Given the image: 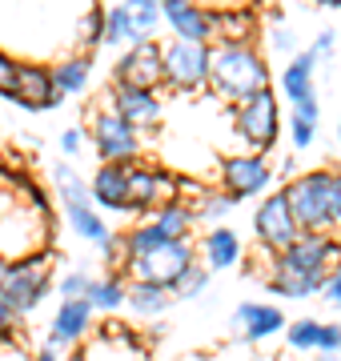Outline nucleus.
<instances>
[{
    "mask_svg": "<svg viewBox=\"0 0 341 361\" xmlns=\"http://www.w3.org/2000/svg\"><path fill=\"white\" fill-rule=\"evenodd\" d=\"M108 101L120 116H129L137 129H153L161 121V101L153 89H132V85H113L108 89Z\"/></svg>",
    "mask_w": 341,
    "mask_h": 361,
    "instance_id": "obj_20",
    "label": "nucleus"
},
{
    "mask_svg": "<svg viewBox=\"0 0 341 361\" xmlns=\"http://www.w3.org/2000/svg\"><path fill=\"white\" fill-rule=\"evenodd\" d=\"M341 345V322H321V317H297L285 325V349L297 357H317L326 349Z\"/></svg>",
    "mask_w": 341,
    "mask_h": 361,
    "instance_id": "obj_16",
    "label": "nucleus"
},
{
    "mask_svg": "<svg viewBox=\"0 0 341 361\" xmlns=\"http://www.w3.org/2000/svg\"><path fill=\"white\" fill-rule=\"evenodd\" d=\"M197 249H201V265H209L213 273L233 269V265H241V257H245V245H241V237H237L229 225H213V229L197 241Z\"/></svg>",
    "mask_w": 341,
    "mask_h": 361,
    "instance_id": "obj_21",
    "label": "nucleus"
},
{
    "mask_svg": "<svg viewBox=\"0 0 341 361\" xmlns=\"http://www.w3.org/2000/svg\"><path fill=\"white\" fill-rule=\"evenodd\" d=\"M213 73V49L197 40H173L165 44V85L177 92H197L209 85Z\"/></svg>",
    "mask_w": 341,
    "mask_h": 361,
    "instance_id": "obj_8",
    "label": "nucleus"
},
{
    "mask_svg": "<svg viewBox=\"0 0 341 361\" xmlns=\"http://www.w3.org/2000/svg\"><path fill=\"white\" fill-rule=\"evenodd\" d=\"M61 153H65V157H80V153H85V129H65V133H61Z\"/></svg>",
    "mask_w": 341,
    "mask_h": 361,
    "instance_id": "obj_36",
    "label": "nucleus"
},
{
    "mask_svg": "<svg viewBox=\"0 0 341 361\" xmlns=\"http://www.w3.org/2000/svg\"><path fill=\"white\" fill-rule=\"evenodd\" d=\"M269 180H273V173H269L261 153H237L221 161V180L217 185L233 201H249V197H261L269 189Z\"/></svg>",
    "mask_w": 341,
    "mask_h": 361,
    "instance_id": "obj_12",
    "label": "nucleus"
},
{
    "mask_svg": "<svg viewBox=\"0 0 341 361\" xmlns=\"http://www.w3.org/2000/svg\"><path fill=\"white\" fill-rule=\"evenodd\" d=\"M333 44H337V32H333V28H326V32H317L314 52L321 56V61H329V56H333Z\"/></svg>",
    "mask_w": 341,
    "mask_h": 361,
    "instance_id": "obj_37",
    "label": "nucleus"
},
{
    "mask_svg": "<svg viewBox=\"0 0 341 361\" xmlns=\"http://www.w3.org/2000/svg\"><path fill=\"white\" fill-rule=\"evenodd\" d=\"M309 361H341V345L326 349V353H317V357H309Z\"/></svg>",
    "mask_w": 341,
    "mask_h": 361,
    "instance_id": "obj_41",
    "label": "nucleus"
},
{
    "mask_svg": "<svg viewBox=\"0 0 341 361\" xmlns=\"http://www.w3.org/2000/svg\"><path fill=\"white\" fill-rule=\"evenodd\" d=\"M317 116H321V109H317V97L293 104V116H289V137H293V145H297V149H309V145H314V137H317Z\"/></svg>",
    "mask_w": 341,
    "mask_h": 361,
    "instance_id": "obj_27",
    "label": "nucleus"
},
{
    "mask_svg": "<svg viewBox=\"0 0 341 361\" xmlns=\"http://www.w3.org/2000/svg\"><path fill=\"white\" fill-rule=\"evenodd\" d=\"M317 65H321V56H317L314 49L297 52V56L285 65V73H281V92L289 97V104L309 101V97H314V73H317Z\"/></svg>",
    "mask_w": 341,
    "mask_h": 361,
    "instance_id": "obj_25",
    "label": "nucleus"
},
{
    "mask_svg": "<svg viewBox=\"0 0 341 361\" xmlns=\"http://www.w3.org/2000/svg\"><path fill=\"white\" fill-rule=\"evenodd\" d=\"M233 125H237V137L249 145V149H273L277 145V101L273 92L265 89L257 92V97H249V101L237 104L233 113Z\"/></svg>",
    "mask_w": 341,
    "mask_h": 361,
    "instance_id": "obj_9",
    "label": "nucleus"
},
{
    "mask_svg": "<svg viewBox=\"0 0 341 361\" xmlns=\"http://www.w3.org/2000/svg\"><path fill=\"white\" fill-rule=\"evenodd\" d=\"M97 325V305H92L89 297H77V301H61L53 313V322H49V345L56 349H77L89 329Z\"/></svg>",
    "mask_w": 341,
    "mask_h": 361,
    "instance_id": "obj_14",
    "label": "nucleus"
},
{
    "mask_svg": "<svg viewBox=\"0 0 341 361\" xmlns=\"http://www.w3.org/2000/svg\"><path fill=\"white\" fill-rule=\"evenodd\" d=\"M92 149L101 153V161L132 165L141 157V129L129 116H120L117 109H101L92 116Z\"/></svg>",
    "mask_w": 341,
    "mask_h": 361,
    "instance_id": "obj_7",
    "label": "nucleus"
},
{
    "mask_svg": "<svg viewBox=\"0 0 341 361\" xmlns=\"http://www.w3.org/2000/svg\"><path fill=\"white\" fill-rule=\"evenodd\" d=\"M169 201H181V180L161 173L153 165H141L132 161L129 165V205L132 213H153V209L169 205Z\"/></svg>",
    "mask_w": 341,
    "mask_h": 361,
    "instance_id": "obj_10",
    "label": "nucleus"
},
{
    "mask_svg": "<svg viewBox=\"0 0 341 361\" xmlns=\"http://www.w3.org/2000/svg\"><path fill=\"white\" fill-rule=\"evenodd\" d=\"M337 137H341V116H337Z\"/></svg>",
    "mask_w": 341,
    "mask_h": 361,
    "instance_id": "obj_45",
    "label": "nucleus"
},
{
    "mask_svg": "<svg viewBox=\"0 0 341 361\" xmlns=\"http://www.w3.org/2000/svg\"><path fill=\"white\" fill-rule=\"evenodd\" d=\"M321 4H326V8H341V0H321Z\"/></svg>",
    "mask_w": 341,
    "mask_h": 361,
    "instance_id": "obj_44",
    "label": "nucleus"
},
{
    "mask_svg": "<svg viewBox=\"0 0 341 361\" xmlns=\"http://www.w3.org/2000/svg\"><path fill=\"white\" fill-rule=\"evenodd\" d=\"M273 49H281V52H293V32H289V28H281V25L273 28Z\"/></svg>",
    "mask_w": 341,
    "mask_h": 361,
    "instance_id": "obj_39",
    "label": "nucleus"
},
{
    "mask_svg": "<svg viewBox=\"0 0 341 361\" xmlns=\"http://www.w3.org/2000/svg\"><path fill=\"white\" fill-rule=\"evenodd\" d=\"M209 281H213V269L197 261L193 269H185V277H177V285H173V297H177V301H193V297H201L205 289H209Z\"/></svg>",
    "mask_w": 341,
    "mask_h": 361,
    "instance_id": "obj_30",
    "label": "nucleus"
},
{
    "mask_svg": "<svg viewBox=\"0 0 341 361\" xmlns=\"http://www.w3.org/2000/svg\"><path fill=\"white\" fill-rule=\"evenodd\" d=\"M16 89H20V65H16V61H8V56L0 52V97L16 101Z\"/></svg>",
    "mask_w": 341,
    "mask_h": 361,
    "instance_id": "obj_33",
    "label": "nucleus"
},
{
    "mask_svg": "<svg viewBox=\"0 0 341 361\" xmlns=\"http://www.w3.org/2000/svg\"><path fill=\"white\" fill-rule=\"evenodd\" d=\"M65 361H92V357H89V353H85V349H73V353H68Z\"/></svg>",
    "mask_w": 341,
    "mask_h": 361,
    "instance_id": "obj_43",
    "label": "nucleus"
},
{
    "mask_svg": "<svg viewBox=\"0 0 341 361\" xmlns=\"http://www.w3.org/2000/svg\"><path fill=\"white\" fill-rule=\"evenodd\" d=\"M149 221H153V229L165 241H189L193 237V225H197V209L189 205V201H169V205L153 209Z\"/></svg>",
    "mask_w": 341,
    "mask_h": 361,
    "instance_id": "obj_24",
    "label": "nucleus"
},
{
    "mask_svg": "<svg viewBox=\"0 0 341 361\" xmlns=\"http://www.w3.org/2000/svg\"><path fill=\"white\" fill-rule=\"evenodd\" d=\"M253 237H257V249H261L265 257L285 253V249L302 237V225L293 217V205H289L285 189L261 197V205L253 213Z\"/></svg>",
    "mask_w": 341,
    "mask_h": 361,
    "instance_id": "obj_6",
    "label": "nucleus"
},
{
    "mask_svg": "<svg viewBox=\"0 0 341 361\" xmlns=\"http://www.w3.org/2000/svg\"><path fill=\"white\" fill-rule=\"evenodd\" d=\"M56 257V245L53 249H40V253H32V257L25 261H13L8 265V277H4V297L13 301V310L20 313V317H28V313L40 310V301L56 289V277L53 269H49V261Z\"/></svg>",
    "mask_w": 341,
    "mask_h": 361,
    "instance_id": "obj_4",
    "label": "nucleus"
},
{
    "mask_svg": "<svg viewBox=\"0 0 341 361\" xmlns=\"http://www.w3.org/2000/svg\"><path fill=\"white\" fill-rule=\"evenodd\" d=\"M285 313L277 310V305H265V301H241L233 310V334L237 341H245V345H261L269 337L285 334Z\"/></svg>",
    "mask_w": 341,
    "mask_h": 361,
    "instance_id": "obj_15",
    "label": "nucleus"
},
{
    "mask_svg": "<svg viewBox=\"0 0 341 361\" xmlns=\"http://www.w3.org/2000/svg\"><path fill=\"white\" fill-rule=\"evenodd\" d=\"M302 233H341V169H309L285 180Z\"/></svg>",
    "mask_w": 341,
    "mask_h": 361,
    "instance_id": "obj_1",
    "label": "nucleus"
},
{
    "mask_svg": "<svg viewBox=\"0 0 341 361\" xmlns=\"http://www.w3.org/2000/svg\"><path fill=\"white\" fill-rule=\"evenodd\" d=\"M197 261H201V249L193 241H165L153 253H141V257L125 261V277L129 281H153V285L173 289L177 277H185V269H193Z\"/></svg>",
    "mask_w": 341,
    "mask_h": 361,
    "instance_id": "obj_5",
    "label": "nucleus"
},
{
    "mask_svg": "<svg viewBox=\"0 0 341 361\" xmlns=\"http://www.w3.org/2000/svg\"><path fill=\"white\" fill-rule=\"evenodd\" d=\"M92 201L105 213H132L129 205V165H113V161H101V169L92 173L89 180Z\"/></svg>",
    "mask_w": 341,
    "mask_h": 361,
    "instance_id": "obj_18",
    "label": "nucleus"
},
{
    "mask_svg": "<svg viewBox=\"0 0 341 361\" xmlns=\"http://www.w3.org/2000/svg\"><path fill=\"white\" fill-rule=\"evenodd\" d=\"M105 16H108V13H101V8H92V13H89V20H85V28H80L89 44H97V40H105Z\"/></svg>",
    "mask_w": 341,
    "mask_h": 361,
    "instance_id": "obj_35",
    "label": "nucleus"
},
{
    "mask_svg": "<svg viewBox=\"0 0 341 361\" xmlns=\"http://www.w3.org/2000/svg\"><path fill=\"white\" fill-rule=\"evenodd\" d=\"M92 289V277L85 269H68L56 277V293H61V301H77V297H89Z\"/></svg>",
    "mask_w": 341,
    "mask_h": 361,
    "instance_id": "obj_31",
    "label": "nucleus"
},
{
    "mask_svg": "<svg viewBox=\"0 0 341 361\" xmlns=\"http://www.w3.org/2000/svg\"><path fill=\"white\" fill-rule=\"evenodd\" d=\"M233 205H237V201L225 193V189H205L193 209H197V221H213V225H221V221L233 213Z\"/></svg>",
    "mask_w": 341,
    "mask_h": 361,
    "instance_id": "obj_29",
    "label": "nucleus"
},
{
    "mask_svg": "<svg viewBox=\"0 0 341 361\" xmlns=\"http://www.w3.org/2000/svg\"><path fill=\"white\" fill-rule=\"evenodd\" d=\"M120 40H129V16H125V8L117 0L105 16V44H120Z\"/></svg>",
    "mask_w": 341,
    "mask_h": 361,
    "instance_id": "obj_32",
    "label": "nucleus"
},
{
    "mask_svg": "<svg viewBox=\"0 0 341 361\" xmlns=\"http://www.w3.org/2000/svg\"><path fill=\"white\" fill-rule=\"evenodd\" d=\"M165 8V20L177 32V40H197V44H209L217 37V16L205 13L197 0H161Z\"/></svg>",
    "mask_w": 341,
    "mask_h": 361,
    "instance_id": "obj_17",
    "label": "nucleus"
},
{
    "mask_svg": "<svg viewBox=\"0 0 341 361\" xmlns=\"http://www.w3.org/2000/svg\"><path fill=\"white\" fill-rule=\"evenodd\" d=\"M89 301L97 305V313L117 317V313L129 305V277H125V269H105L101 277H92Z\"/></svg>",
    "mask_w": 341,
    "mask_h": 361,
    "instance_id": "obj_23",
    "label": "nucleus"
},
{
    "mask_svg": "<svg viewBox=\"0 0 341 361\" xmlns=\"http://www.w3.org/2000/svg\"><path fill=\"white\" fill-rule=\"evenodd\" d=\"M53 185H56V197H61V209H65L68 229L77 233L85 245H92V249L105 245L113 229H108L105 217L97 213V201H92L89 180L80 177L68 161H56V165H53Z\"/></svg>",
    "mask_w": 341,
    "mask_h": 361,
    "instance_id": "obj_3",
    "label": "nucleus"
},
{
    "mask_svg": "<svg viewBox=\"0 0 341 361\" xmlns=\"http://www.w3.org/2000/svg\"><path fill=\"white\" fill-rule=\"evenodd\" d=\"M16 322H20V313L13 310V301L0 289V341H13L16 337Z\"/></svg>",
    "mask_w": 341,
    "mask_h": 361,
    "instance_id": "obj_34",
    "label": "nucleus"
},
{
    "mask_svg": "<svg viewBox=\"0 0 341 361\" xmlns=\"http://www.w3.org/2000/svg\"><path fill=\"white\" fill-rule=\"evenodd\" d=\"M65 101V92L56 89L53 68L44 65H20V89H16V104L28 109V113H44V109H56Z\"/></svg>",
    "mask_w": 341,
    "mask_h": 361,
    "instance_id": "obj_19",
    "label": "nucleus"
},
{
    "mask_svg": "<svg viewBox=\"0 0 341 361\" xmlns=\"http://www.w3.org/2000/svg\"><path fill=\"white\" fill-rule=\"evenodd\" d=\"M277 257H285L289 265H297V269L314 273V277H326L341 265V233H302L285 253H277Z\"/></svg>",
    "mask_w": 341,
    "mask_h": 361,
    "instance_id": "obj_11",
    "label": "nucleus"
},
{
    "mask_svg": "<svg viewBox=\"0 0 341 361\" xmlns=\"http://www.w3.org/2000/svg\"><path fill=\"white\" fill-rule=\"evenodd\" d=\"M89 68H92V56H68V61H61V65L53 68L56 89L65 92V97L85 92L89 89Z\"/></svg>",
    "mask_w": 341,
    "mask_h": 361,
    "instance_id": "obj_28",
    "label": "nucleus"
},
{
    "mask_svg": "<svg viewBox=\"0 0 341 361\" xmlns=\"http://www.w3.org/2000/svg\"><path fill=\"white\" fill-rule=\"evenodd\" d=\"M209 89L221 92L225 101H233V104L265 92L269 89V68H265L261 52H253L249 44H237V40H221L213 49Z\"/></svg>",
    "mask_w": 341,
    "mask_h": 361,
    "instance_id": "obj_2",
    "label": "nucleus"
},
{
    "mask_svg": "<svg viewBox=\"0 0 341 361\" xmlns=\"http://www.w3.org/2000/svg\"><path fill=\"white\" fill-rule=\"evenodd\" d=\"M173 289H165V285H153V281H129V305L125 310L132 313V317H141V322H157V317H165V313L173 310Z\"/></svg>",
    "mask_w": 341,
    "mask_h": 361,
    "instance_id": "obj_22",
    "label": "nucleus"
},
{
    "mask_svg": "<svg viewBox=\"0 0 341 361\" xmlns=\"http://www.w3.org/2000/svg\"><path fill=\"white\" fill-rule=\"evenodd\" d=\"M8 265H13V261H8L4 253H0V285H4V277H8Z\"/></svg>",
    "mask_w": 341,
    "mask_h": 361,
    "instance_id": "obj_42",
    "label": "nucleus"
},
{
    "mask_svg": "<svg viewBox=\"0 0 341 361\" xmlns=\"http://www.w3.org/2000/svg\"><path fill=\"white\" fill-rule=\"evenodd\" d=\"M32 361H61V349H56V345H49V341H44V345H40L37 353H32Z\"/></svg>",
    "mask_w": 341,
    "mask_h": 361,
    "instance_id": "obj_40",
    "label": "nucleus"
},
{
    "mask_svg": "<svg viewBox=\"0 0 341 361\" xmlns=\"http://www.w3.org/2000/svg\"><path fill=\"white\" fill-rule=\"evenodd\" d=\"M117 85H132V89H157L165 80V49L157 40H141L132 44L125 56L117 61Z\"/></svg>",
    "mask_w": 341,
    "mask_h": 361,
    "instance_id": "obj_13",
    "label": "nucleus"
},
{
    "mask_svg": "<svg viewBox=\"0 0 341 361\" xmlns=\"http://www.w3.org/2000/svg\"><path fill=\"white\" fill-rule=\"evenodd\" d=\"M321 297H326L333 310H341V265L329 273V285H326V293H321Z\"/></svg>",
    "mask_w": 341,
    "mask_h": 361,
    "instance_id": "obj_38",
    "label": "nucleus"
},
{
    "mask_svg": "<svg viewBox=\"0 0 341 361\" xmlns=\"http://www.w3.org/2000/svg\"><path fill=\"white\" fill-rule=\"evenodd\" d=\"M120 8L129 16V44H141L157 32V25L165 20L161 0H120Z\"/></svg>",
    "mask_w": 341,
    "mask_h": 361,
    "instance_id": "obj_26",
    "label": "nucleus"
}]
</instances>
